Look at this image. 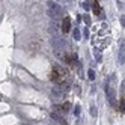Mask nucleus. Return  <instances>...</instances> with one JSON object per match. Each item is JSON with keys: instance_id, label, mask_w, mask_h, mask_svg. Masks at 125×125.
Listing matches in <instances>:
<instances>
[{"instance_id": "nucleus-1", "label": "nucleus", "mask_w": 125, "mask_h": 125, "mask_svg": "<svg viewBox=\"0 0 125 125\" xmlns=\"http://www.w3.org/2000/svg\"><path fill=\"white\" fill-rule=\"evenodd\" d=\"M47 14H48V17H51L53 20L60 18V15H62L60 5H57L54 0H48V2H47Z\"/></svg>"}, {"instance_id": "nucleus-2", "label": "nucleus", "mask_w": 125, "mask_h": 125, "mask_svg": "<svg viewBox=\"0 0 125 125\" xmlns=\"http://www.w3.org/2000/svg\"><path fill=\"white\" fill-rule=\"evenodd\" d=\"M105 95H107V101H109V104L112 107H116V92H115L113 86H110V84L105 86Z\"/></svg>"}, {"instance_id": "nucleus-3", "label": "nucleus", "mask_w": 125, "mask_h": 125, "mask_svg": "<svg viewBox=\"0 0 125 125\" xmlns=\"http://www.w3.org/2000/svg\"><path fill=\"white\" fill-rule=\"evenodd\" d=\"M51 45H53V48H54L56 54H59V51L63 50L65 42H63V39H60L59 36H53V39H51Z\"/></svg>"}, {"instance_id": "nucleus-4", "label": "nucleus", "mask_w": 125, "mask_h": 125, "mask_svg": "<svg viewBox=\"0 0 125 125\" xmlns=\"http://www.w3.org/2000/svg\"><path fill=\"white\" fill-rule=\"evenodd\" d=\"M51 96H53V100H62V98L65 96V92L60 89V86H54L51 89Z\"/></svg>"}, {"instance_id": "nucleus-5", "label": "nucleus", "mask_w": 125, "mask_h": 125, "mask_svg": "<svg viewBox=\"0 0 125 125\" xmlns=\"http://www.w3.org/2000/svg\"><path fill=\"white\" fill-rule=\"evenodd\" d=\"M69 30H71V18H69V17H65L63 21H62V32L68 33Z\"/></svg>"}, {"instance_id": "nucleus-6", "label": "nucleus", "mask_w": 125, "mask_h": 125, "mask_svg": "<svg viewBox=\"0 0 125 125\" xmlns=\"http://www.w3.org/2000/svg\"><path fill=\"white\" fill-rule=\"evenodd\" d=\"M57 32H59V24L56 21H51L48 24V33H51L53 36H57Z\"/></svg>"}, {"instance_id": "nucleus-7", "label": "nucleus", "mask_w": 125, "mask_h": 125, "mask_svg": "<svg viewBox=\"0 0 125 125\" xmlns=\"http://www.w3.org/2000/svg\"><path fill=\"white\" fill-rule=\"evenodd\" d=\"M92 9H94V12H95V14H101V8L98 6V3H96V2H94V5H92Z\"/></svg>"}, {"instance_id": "nucleus-8", "label": "nucleus", "mask_w": 125, "mask_h": 125, "mask_svg": "<svg viewBox=\"0 0 125 125\" xmlns=\"http://www.w3.org/2000/svg\"><path fill=\"white\" fill-rule=\"evenodd\" d=\"M73 36H74L75 41H78L80 38H82V36H80V30H78V29H74V30H73Z\"/></svg>"}, {"instance_id": "nucleus-9", "label": "nucleus", "mask_w": 125, "mask_h": 125, "mask_svg": "<svg viewBox=\"0 0 125 125\" xmlns=\"http://www.w3.org/2000/svg\"><path fill=\"white\" fill-rule=\"evenodd\" d=\"M119 63H121V65L125 63V54H124V50H121V53H119Z\"/></svg>"}, {"instance_id": "nucleus-10", "label": "nucleus", "mask_w": 125, "mask_h": 125, "mask_svg": "<svg viewBox=\"0 0 125 125\" xmlns=\"http://www.w3.org/2000/svg\"><path fill=\"white\" fill-rule=\"evenodd\" d=\"M87 77H89V80H95V71L94 69H89L87 71Z\"/></svg>"}, {"instance_id": "nucleus-11", "label": "nucleus", "mask_w": 125, "mask_h": 125, "mask_svg": "<svg viewBox=\"0 0 125 125\" xmlns=\"http://www.w3.org/2000/svg\"><path fill=\"white\" fill-rule=\"evenodd\" d=\"M91 115H92V116H94V118H95V116H96V107H95V105H94V104H92V105H91Z\"/></svg>"}, {"instance_id": "nucleus-12", "label": "nucleus", "mask_w": 125, "mask_h": 125, "mask_svg": "<svg viewBox=\"0 0 125 125\" xmlns=\"http://www.w3.org/2000/svg\"><path fill=\"white\" fill-rule=\"evenodd\" d=\"M83 20H84V23H86V24H91V17H89L87 14H84V17H83Z\"/></svg>"}, {"instance_id": "nucleus-13", "label": "nucleus", "mask_w": 125, "mask_h": 125, "mask_svg": "<svg viewBox=\"0 0 125 125\" xmlns=\"http://www.w3.org/2000/svg\"><path fill=\"white\" fill-rule=\"evenodd\" d=\"M119 107H121V110H122V112H125V100H124V98L121 100V105H119Z\"/></svg>"}, {"instance_id": "nucleus-14", "label": "nucleus", "mask_w": 125, "mask_h": 125, "mask_svg": "<svg viewBox=\"0 0 125 125\" xmlns=\"http://www.w3.org/2000/svg\"><path fill=\"white\" fill-rule=\"evenodd\" d=\"M69 107H71V104H69V103H65V104H63V112H68Z\"/></svg>"}, {"instance_id": "nucleus-15", "label": "nucleus", "mask_w": 125, "mask_h": 125, "mask_svg": "<svg viewBox=\"0 0 125 125\" xmlns=\"http://www.w3.org/2000/svg\"><path fill=\"white\" fill-rule=\"evenodd\" d=\"M74 113H75V116H78V115H80V105H75V110H74Z\"/></svg>"}, {"instance_id": "nucleus-16", "label": "nucleus", "mask_w": 125, "mask_h": 125, "mask_svg": "<svg viewBox=\"0 0 125 125\" xmlns=\"http://www.w3.org/2000/svg\"><path fill=\"white\" fill-rule=\"evenodd\" d=\"M83 8H84L86 11H89V9H91V5H89V3H86V2H84V3H83Z\"/></svg>"}, {"instance_id": "nucleus-17", "label": "nucleus", "mask_w": 125, "mask_h": 125, "mask_svg": "<svg viewBox=\"0 0 125 125\" xmlns=\"http://www.w3.org/2000/svg\"><path fill=\"white\" fill-rule=\"evenodd\" d=\"M121 24H122V27H125V15L121 17Z\"/></svg>"}, {"instance_id": "nucleus-18", "label": "nucleus", "mask_w": 125, "mask_h": 125, "mask_svg": "<svg viewBox=\"0 0 125 125\" xmlns=\"http://www.w3.org/2000/svg\"><path fill=\"white\" fill-rule=\"evenodd\" d=\"M68 2H69V0H68Z\"/></svg>"}, {"instance_id": "nucleus-19", "label": "nucleus", "mask_w": 125, "mask_h": 125, "mask_svg": "<svg viewBox=\"0 0 125 125\" xmlns=\"http://www.w3.org/2000/svg\"><path fill=\"white\" fill-rule=\"evenodd\" d=\"M54 2H56V0H54Z\"/></svg>"}]
</instances>
